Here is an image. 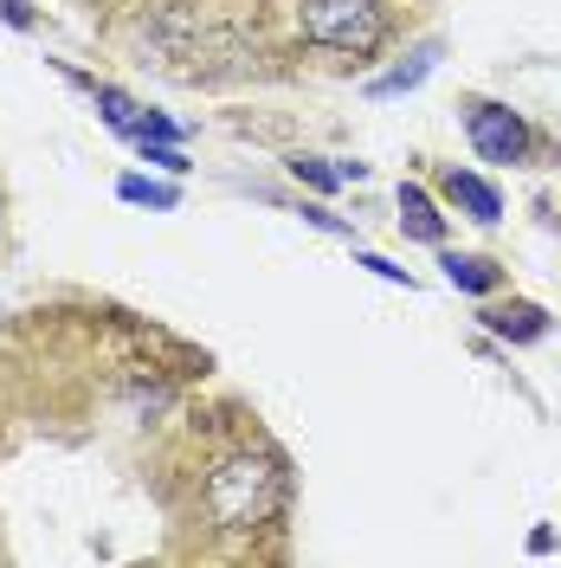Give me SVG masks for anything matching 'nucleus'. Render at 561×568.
<instances>
[{"label": "nucleus", "instance_id": "f257e3e1", "mask_svg": "<svg viewBox=\"0 0 561 568\" xmlns=\"http://www.w3.org/2000/svg\"><path fill=\"white\" fill-rule=\"evenodd\" d=\"M201 497H207V517L220 530H258L284 510V471L265 453H233L207 471Z\"/></svg>", "mask_w": 561, "mask_h": 568}, {"label": "nucleus", "instance_id": "f03ea898", "mask_svg": "<svg viewBox=\"0 0 561 568\" xmlns=\"http://www.w3.org/2000/svg\"><path fill=\"white\" fill-rule=\"evenodd\" d=\"M297 20H304V39H310V45L349 52V59L381 52V39H387V13L375 0H304Z\"/></svg>", "mask_w": 561, "mask_h": 568}, {"label": "nucleus", "instance_id": "7ed1b4c3", "mask_svg": "<svg viewBox=\"0 0 561 568\" xmlns=\"http://www.w3.org/2000/svg\"><path fill=\"white\" fill-rule=\"evenodd\" d=\"M465 130H471V149L484 162H523V149H529V123L503 104H471L465 110Z\"/></svg>", "mask_w": 561, "mask_h": 568}, {"label": "nucleus", "instance_id": "20e7f679", "mask_svg": "<svg viewBox=\"0 0 561 568\" xmlns=\"http://www.w3.org/2000/svg\"><path fill=\"white\" fill-rule=\"evenodd\" d=\"M400 233H407V240H426V246H439V240H446L439 207L426 201V187H414V181L400 187Z\"/></svg>", "mask_w": 561, "mask_h": 568}, {"label": "nucleus", "instance_id": "39448f33", "mask_svg": "<svg viewBox=\"0 0 561 568\" xmlns=\"http://www.w3.org/2000/svg\"><path fill=\"white\" fill-rule=\"evenodd\" d=\"M446 201H452V207H465L471 213V220H478V226H491L497 213H503V201H497V187L491 181H478V175H446Z\"/></svg>", "mask_w": 561, "mask_h": 568}, {"label": "nucleus", "instance_id": "423d86ee", "mask_svg": "<svg viewBox=\"0 0 561 568\" xmlns=\"http://www.w3.org/2000/svg\"><path fill=\"white\" fill-rule=\"evenodd\" d=\"M484 323H491L497 336H517V343H536L549 329V317L536 304H497V311H484Z\"/></svg>", "mask_w": 561, "mask_h": 568}, {"label": "nucleus", "instance_id": "0eeeda50", "mask_svg": "<svg viewBox=\"0 0 561 568\" xmlns=\"http://www.w3.org/2000/svg\"><path fill=\"white\" fill-rule=\"evenodd\" d=\"M439 265H446V278H452L458 291H491V284H497L491 258H471V252H446Z\"/></svg>", "mask_w": 561, "mask_h": 568}, {"label": "nucleus", "instance_id": "6e6552de", "mask_svg": "<svg viewBox=\"0 0 561 568\" xmlns=\"http://www.w3.org/2000/svg\"><path fill=\"white\" fill-rule=\"evenodd\" d=\"M432 59H439V45H420L414 52V65H400V71H387V78H375V98H394V91H414L426 71H432Z\"/></svg>", "mask_w": 561, "mask_h": 568}, {"label": "nucleus", "instance_id": "1a4fd4ad", "mask_svg": "<svg viewBox=\"0 0 561 568\" xmlns=\"http://www.w3.org/2000/svg\"><path fill=\"white\" fill-rule=\"evenodd\" d=\"M98 110H104V123H110V130H123V136L136 130V116H142V110L130 104V98H123L116 84H98Z\"/></svg>", "mask_w": 561, "mask_h": 568}, {"label": "nucleus", "instance_id": "9d476101", "mask_svg": "<svg viewBox=\"0 0 561 568\" xmlns=\"http://www.w3.org/2000/svg\"><path fill=\"white\" fill-rule=\"evenodd\" d=\"M290 175L297 181H310V187H323V194H336V187H343V169H329V162H323V155H297V162H290Z\"/></svg>", "mask_w": 561, "mask_h": 568}, {"label": "nucleus", "instance_id": "9b49d317", "mask_svg": "<svg viewBox=\"0 0 561 568\" xmlns=\"http://www.w3.org/2000/svg\"><path fill=\"white\" fill-rule=\"evenodd\" d=\"M116 194H123V201H149V207H175V187H149L142 175H123Z\"/></svg>", "mask_w": 561, "mask_h": 568}, {"label": "nucleus", "instance_id": "f8f14e48", "mask_svg": "<svg viewBox=\"0 0 561 568\" xmlns=\"http://www.w3.org/2000/svg\"><path fill=\"white\" fill-rule=\"evenodd\" d=\"M355 265H368V272H375V278H387V284H414L407 272H400V265H387V258H375V252H361Z\"/></svg>", "mask_w": 561, "mask_h": 568}, {"label": "nucleus", "instance_id": "ddd939ff", "mask_svg": "<svg viewBox=\"0 0 561 568\" xmlns=\"http://www.w3.org/2000/svg\"><path fill=\"white\" fill-rule=\"evenodd\" d=\"M0 20H7V27H33V13H27V0H0Z\"/></svg>", "mask_w": 561, "mask_h": 568}]
</instances>
